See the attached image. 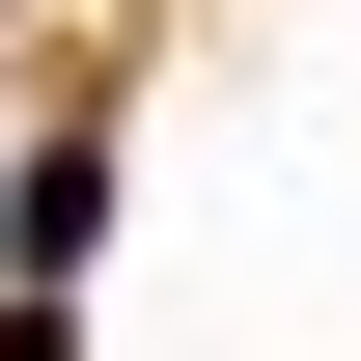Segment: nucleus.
Returning a JSON list of instances; mask_svg holds the SVG:
<instances>
[{
	"mask_svg": "<svg viewBox=\"0 0 361 361\" xmlns=\"http://www.w3.org/2000/svg\"><path fill=\"white\" fill-rule=\"evenodd\" d=\"M0 361H84V306H56V278H0Z\"/></svg>",
	"mask_w": 361,
	"mask_h": 361,
	"instance_id": "nucleus-1",
	"label": "nucleus"
}]
</instances>
